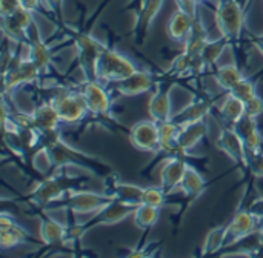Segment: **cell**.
Returning <instances> with one entry per match:
<instances>
[{
  "mask_svg": "<svg viewBox=\"0 0 263 258\" xmlns=\"http://www.w3.org/2000/svg\"><path fill=\"white\" fill-rule=\"evenodd\" d=\"M194 20L196 18H193L190 14H186L185 11L177 8V11L170 17L168 25H166L168 37L176 42H185L193 29Z\"/></svg>",
  "mask_w": 263,
  "mask_h": 258,
  "instance_id": "cell-20",
  "label": "cell"
},
{
  "mask_svg": "<svg viewBox=\"0 0 263 258\" xmlns=\"http://www.w3.org/2000/svg\"><path fill=\"white\" fill-rule=\"evenodd\" d=\"M197 2H205V0H197Z\"/></svg>",
  "mask_w": 263,
  "mask_h": 258,
  "instance_id": "cell-42",
  "label": "cell"
},
{
  "mask_svg": "<svg viewBox=\"0 0 263 258\" xmlns=\"http://www.w3.org/2000/svg\"><path fill=\"white\" fill-rule=\"evenodd\" d=\"M29 58L39 69L40 75L46 74L51 66V49L42 38H31L29 40Z\"/></svg>",
  "mask_w": 263,
  "mask_h": 258,
  "instance_id": "cell-24",
  "label": "cell"
},
{
  "mask_svg": "<svg viewBox=\"0 0 263 258\" xmlns=\"http://www.w3.org/2000/svg\"><path fill=\"white\" fill-rule=\"evenodd\" d=\"M20 6H22L20 0H0L2 17H9V15H12Z\"/></svg>",
  "mask_w": 263,
  "mask_h": 258,
  "instance_id": "cell-38",
  "label": "cell"
},
{
  "mask_svg": "<svg viewBox=\"0 0 263 258\" xmlns=\"http://www.w3.org/2000/svg\"><path fill=\"white\" fill-rule=\"evenodd\" d=\"M156 86V78L153 74L146 72V71H136L134 74H131L129 77L117 82V83H112L111 88L119 92L120 95H140L143 92H148V91H153Z\"/></svg>",
  "mask_w": 263,
  "mask_h": 258,
  "instance_id": "cell-11",
  "label": "cell"
},
{
  "mask_svg": "<svg viewBox=\"0 0 263 258\" xmlns=\"http://www.w3.org/2000/svg\"><path fill=\"white\" fill-rule=\"evenodd\" d=\"M162 2L163 0H146V3L143 5V11L140 14V18H139V28H143L146 31V28L151 25V22L157 15V11L162 8Z\"/></svg>",
  "mask_w": 263,
  "mask_h": 258,
  "instance_id": "cell-33",
  "label": "cell"
},
{
  "mask_svg": "<svg viewBox=\"0 0 263 258\" xmlns=\"http://www.w3.org/2000/svg\"><path fill=\"white\" fill-rule=\"evenodd\" d=\"M105 48H106V45H103L100 40H97L91 34L83 32L76 37V49H77L79 65H80L86 80H96L97 62Z\"/></svg>",
  "mask_w": 263,
  "mask_h": 258,
  "instance_id": "cell-5",
  "label": "cell"
},
{
  "mask_svg": "<svg viewBox=\"0 0 263 258\" xmlns=\"http://www.w3.org/2000/svg\"><path fill=\"white\" fill-rule=\"evenodd\" d=\"M227 45H228V42L223 37H220L219 40H208L200 52V57L205 62V65L208 66V65L216 63L219 60V57L222 55Z\"/></svg>",
  "mask_w": 263,
  "mask_h": 258,
  "instance_id": "cell-31",
  "label": "cell"
},
{
  "mask_svg": "<svg viewBox=\"0 0 263 258\" xmlns=\"http://www.w3.org/2000/svg\"><path fill=\"white\" fill-rule=\"evenodd\" d=\"M205 134H206L205 120L182 126L179 140H177V154L186 152V151L193 149L194 146H197L202 142V138L205 137Z\"/></svg>",
  "mask_w": 263,
  "mask_h": 258,
  "instance_id": "cell-21",
  "label": "cell"
},
{
  "mask_svg": "<svg viewBox=\"0 0 263 258\" xmlns=\"http://www.w3.org/2000/svg\"><path fill=\"white\" fill-rule=\"evenodd\" d=\"M214 78H216L217 85H219L223 91L230 92L242 78H245V75H243V72L237 68V65L228 63V65H222V66L217 68V72H216Z\"/></svg>",
  "mask_w": 263,
  "mask_h": 258,
  "instance_id": "cell-26",
  "label": "cell"
},
{
  "mask_svg": "<svg viewBox=\"0 0 263 258\" xmlns=\"http://www.w3.org/2000/svg\"><path fill=\"white\" fill-rule=\"evenodd\" d=\"M133 206H128L125 203H120L117 200H112L109 205H106L102 211L97 214L91 215V219L86 223H82L83 231H88L96 226H109V225H117L123 220H126L129 215L134 214Z\"/></svg>",
  "mask_w": 263,
  "mask_h": 258,
  "instance_id": "cell-9",
  "label": "cell"
},
{
  "mask_svg": "<svg viewBox=\"0 0 263 258\" xmlns=\"http://www.w3.org/2000/svg\"><path fill=\"white\" fill-rule=\"evenodd\" d=\"M166 192L159 186V188H145L143 191V202L142 203H146V205H153V206H157V208H162L165 203H166Z\"/></svg>",
  "mask_w": 263,
  "mask_h": 258,
  "instance_id": "cell-34",
  "label": "cell"
},
{
  "mask_svg": "<svg viewBox=\"0 0 263 258\" xmlns=\"http://www.w3.org/2000/svg\"><path fill=\"white\" fill-rule=\"evenodd\" d=\"M20 3H22V6H25V8H28V9H31L34 12V11H37L40 8L42 0H20Z\"/></svg>",
  "mask_w": 263,
  "mask_h": 258,
  "instance_id": "cell-40",
  "label": "cell"
},
{
  "mask_svg": "<svg viewBox=\"0 0 263 258\" xmlns=\"http://www.w3.org/2000/svg\"><path fill=\"white\" fill-rule=\"evenodd\" d=\"M227 240V226H217L211 229L203 242L202 255H214L225 248Z\"/></svg>",
  "mask_w": 263,
  "mask_h": 258,
  "instance_id": "cell-29",
  "label": "cell"
},
{
  "mask_svg": "<svg viewBox=\"0 0 263 258\" xmlns=\"http://www.w3.org/2000/svg\"><path fill=\"white\" fill-rule=\"evenodd\" d=\"M112 199L105 194H97L92 191H74L71 189L68 195L60 202L65 209L74 215H94L109 205ZM59 205V203H57Z\"/></svg>",
  "mask_w": 263,
  "mask_h": 258,
  "instance_id": "cell-3",
  "label": "cell"
},
{
  "mask_svg": "<svg viewBox=\"0 0 263 258\" xmlns=\"http://www.w3.org/2000/svg\"><path fill=\"white\" fill-rule=\"evenodd\" d=\"M260 217L251 209H240L236 212L233 220L227 225V240H225V248L234 245L236 242L242 240L243 237L253 234L254 231L260 229ZM223 248V249H225Z\"/></svg>",
  "mask_w": 263,
  "mask_h": 258,
  "instance_id": "cell-8",
  "label": "cell"
},
{
  "mask_svg": "<svg viewBox=\"0 0 263 258\" xmlns=\"http://www.w3.org/2000/svg\"><path fill=\"white\" fill-rule=\"evenodd\" d=\"M32 11L31 9H28V8H25V6H20L11 17L18 23V26L28 34L29 32V28L32 26V23H34V17H32ZM28 37H29V34H28ZM29 40H31V37H29Z\"/></svg>",
  "mask_w": 263,
  "mask_h": 258,
  "instance_id": "cell-36",
  "label": "cell"
},
{
  "mask_svg": "<svg viewBox=\"0 0 263 258\" xmlns=\"http://www.w3.org/2000/svg\"><path fill=\"white\" fill-rule=\"evenodd\" d=\"M216 25L220 35L228 42H237L243 28V9L237 0H220L216 9Z\"/></svg>",
  "mask_w": 263,
  "mask_h": 258,
  "instance_id": "cell-2",
  "label": "cell"
},
{
  "mask_svg": "<svg viewBox=\"0 0 263 258\" xmlns=\"http://www.w3.org/2000/svg\"><path fill=\"white\" fill-rule=\"evenodd\" d=\"M247 169L257 178L263 177V149L247 155Z\"/></svg>",
  "mask_w": 263,
  "mask_h": 258,
  "instance_id": "cell-35",
  "label": "cell"
},
{
  "mask_svg": "<svg viewBox=\"0 0 263 258\" xmlns=\"http://www.w3.org/2000/svg\"><path fill=\"white\" fill-rule=\"evenodd\" d=\"M160 126V143H162V151H170L177 154V140L182 126L176 125L173 120L159 123Z\"/></svg>",
  "mask_w": 263,
  "mask_h": 258,
  "instance_id": "cell-28",
  "label": "cell"
},
{
  "mask_svg": "<svg viewBox=\"0 0 263 258\" xmlns=\"http://www.w3.org/2000/svg\"><path fill=\"white\" fill-rule=\"evenodd\" d=\"M31 114H32V120H34V128L39 131L55 129L62 123L57 108L51 100H46V102L37 105Z\"/></svg>",
  "mask_w": 263,
  "mask_h": 258,
  "instance_id": "cell-19",
  "label": "cell"
},
{
  "mask_svg": "<svg viewBox=\"0 0 263 258\" xmlns=\"http://www.w3.org/2000/svg\"><path fill=\"white\" fill-rule=\"evenodd\" d=\"M257 118H253L250 115H243L240 120H237L233 128L234 131L239 134V137L242 138L245 149H247V155L256 151L262 149V135L257 126Z\"/></svg>",
  "mask_w": 263,
  "mask_h": 258,
  "instance_id": "cell-14",
  "label": "cell"
},
{
  "mask_svg": "<svg viewBox=\"0 0 263 258\" xmlns=\"http://www.w3.org/2000/svg\"><path fill=\"white\" fill-rule=\"evenodd\" d=\"M186 166L188 163L179 155H174L163 165L160 171V188L166 194H171L176 188H179Z\"/></svg>",
  "mask_w": 263,
  "mask_h": 258,
  "instance_id": "cell-15",
  "label": "cell"
},
{
  "mask_svg": "<svg viewBox=\"0 0 263 258\" xmlns=\"http://www.w3.org/2000/svg\"><path fill=\"white\" fill-rule=\"evenodd\" d=\"M211 111V102L206 98H194L188 106H185L182 111L173 115V122L179 126H186L190 123H196L200 120H205L206 114Z\"/></svg>",
  "mask_w": 263,
  "mask_h": 258,
  "instance_id": "cell-16",
  "label": "cell"
},
{
  "mask_svg": "<svg viewBox=\"0 0 263 258\" xmlns=\"http://www.w3.org/2000/svg\"><path fill=\"white\" fill-rule=\"evenodd\" d=\"M143 191L145 188H140L137 185H129V183H120V185H112L106 194L120 203H125L128 206H139L143 202Z\"/></svg>",
  "mask_w": 263,
  "mask_h": 258,
  "instance_id": "cell-22",
  "label": "cell"
},
{
  "mask_svg": "<svg viewBox=\"0 0 263 258\" xmlns=\"http://www.w3.org/2000/svg\"><path fill=\"white\" fill-rule=\"evenodd\" d=\"M263 114V98L257 94L248 102H245V115H250L253 118H257Z\"/></svg>",
  "mask_w": 263,
  "mask_h": 258,
  "instance_id": "cell-37",
  "label": "cell"
},
{
  "mask_svg": "<svg viewBox=\"0 0 263 258\" xmlns=\"http://www.w3.org/2000/svg\"><path fill=\"white\" fill-rule=\"evenodd\" d=\"M179 188H180V191L183 192L185 197H188V199H197L206 189V180H205V177L194 166H191L188 163Z\"/></svg>",
  "mask_w": 263,
  "mask_h": 258,
  "instance_id": "cell-23",
  "label": "cell"
},
{
  "mask_svg": "<svg viewBox=\"0 0 263 258\" xmlns=\"http://www.w3.org/2000/svg\"><path fill=\"white\" fill-rule=\"evenodd\" d=\"M29 234L6 212L0 217V246L2 249L17 248L29 240Z\"/></svg>",
  "mask_w": 263,
  "mask_h": 258,
  "instance_id": "cell-13",
  "label": "cell"
},
{
  "mask_svg": "<svg viewBox=\"0 0 263 258\" xmlns=\"http://www.w3.org/2000/svg\"><path fill=\"white\" fill-rule=\"evenodd\" d=\"M217 146L234 163L247 168V149H245L242 138L239 137V134L234 131L233 126H227L220 131L219 138H217Z\"/></svg>",
  "mask_w": 263,
  "mask_h": 258,
  "instance_id": "cell-12",
  "label": "cell"
},
{
  "mask_svg": "<svg viewBox=\"0 0 263 258\" xmlns=\"http://www.w3.org/2000/svg\"><path fill=\"white\" fill-rule=\"evenodd\" d=\"M177 3V8L185 11L186 14H190L193 18H197V0H176Z\"/></svg>",
  "mask_w": 263,
  "mask_h": 258,
  "instance_id": "cell-39",
  "label": "cell"
},
{
  "mask_svg": "<svg viewBox=\"0 0 263 258\" xmlns=\"http://www.w3.org/2000/svg\"><path fill=\"white\" fill-rule=\"evenodd\" d=\"M136 71L139 69L133 58H129L126 54L116 51L114 48L106 46L99 57L97 68H96V78L105 85L108 83L112 85L129 77Z\"/></svg>",
  "mask_w": 263,
  "mask_h": 258,
  "instance_id": "cell-1",
  "label": "cell"
},
{
  "mask_svg": "<svg viewBox=\"0 0 263 258\" xmlns=\"http://www.w3.org/2000/svg\"><path fill=\"white\" fill-rule=\"evenodd\" d=\"M254 45H256V48L259 49V52L263 55V35L260 37H256L254 38Z\"/></svg>",
  "mask_w": 263,
  "mask_h": 258,
  "instance_id": "cell-41",
  "label": "cell"
},
{
  "mask_svg": "<svg viewBox=\"0 0 263 258\" xmlns=\"http://www.w3.org/2000/svg\"><path fill=\"white\" fill-rule=\"evenodd\" d=\"M129 142L139 151H145V152L162 151L159 123L154 122L153 118L136 123L129 131Z\"/></svg>",
  "mask_w": 263,
  "mask_h": 258,
  "instance_id": "cell-7",
  "label": "cell"
},
{
  "mask_svg": "<svg viewBox=\"0 0 263 258\" xmlns=\"http://www.w3.org/2000/svg\"><path fill=\"white\" fill-rule=\"evenodd\" d=\"M68 235V226L51 219L46 217L40 222V239L42 242L49 246H65V240Z\"/></svg>",
  "mask_w": 263,
  "mask_h": 258,
  "instance_id": "cell-18",
  "label": "cell"
},
{
  "mask_svg": "<svg viewBox=\"0 0 263 258\" xmlns=\"http://www.w3.org/2000/svg\"><path fill=\"white\" fill-rule=\"evenodd\" d=\"M149 117L157 123H165L173 118L171 112V97L166 89H156L148 102Z\"/></svg>",
  "mask_w": 263,
  "mask_h": 258,
  "instance_id": "cell-17",
  "label": "cell"
},
{
  "mask_svg": "<svg viewBox=\"0 0 263 258\" xmlns=\"http://www.w3.org/2000/svg\"><path fill=\"white\" fill-rule=\"evenodd\" d=\"M230 94L239 97L243 102H248L250 98H253L254 95H257V89H256V83L251 78H242L231 91Z\"/></svg>",
  "mask_w": 263,
  "mask_h": 258,
  "instance_id": "cell-32",
  "label": "cell"
},
{
  "mask_svg": "<svg viewBox=\"0 0 263 258\" xmlns=\"http://www.w3.org/2000/svg\"><path fill=\"white\" fill-rule=\"evenodd\" d=\"M51 102L55 105L62 123H77L89 112L82 91L72 92L62 89V92H57Z\"/></svg>",
  "mask_w": 263,
  "mask_h": 258,
  "instance_id": "cell-4",
  "label": "cell"
},
{
  "mask_svg": "<svg viewBox=\"0 0 263 258\" xmlns=\"http://www.w3.org/2000/svg\"><path fill=\"white\" fill-rule=\"evenodd\" d=\"M133 217H134V223H136V226H137L139 229L148 231V229H151L153 226H156V223L159 222L160 208L153 206V205L142 203V205L136 206Z\"/></svg>",
  "mask_w": 263,
  "mask_h": 258,
  "instance_id": "cell-27",
  "label": "cell"
},
{
  "mask_svg": "<svg viewBox=\"0 0 263 258\" xmlns=\"http://www.w3.org/2000/svg\"><path fill=\"white\" fill-rule=\"evenodd\" d=\"M69 191L71 188L65 183V180L60 175L54 174L51 177H46L34 188V191L29 195V200L32 205L40 208L52 206L60 203L68 195Z\"/></svg>",
  "mask_w": 263,
  "mask_h": 258,
  "instance_id": "cell-6",
  "label": "cell"
},
{
  "mask_svg": "<svg viewBox=\"0 0 263 258\" xmlns=\"http://www.w3.org/2000/svg\"><path fill=\"white\" fill-rule=\"evenodd\" d=\"M32 168L40 174V175H49L52 169H55V165L52 162V157L48 151L46 146H40L35 149L32 158H31Z\"/></svg>",
  "mask_w": 263,
  "mask_h": 258,
  "instance_id": "cell-30",
  "label": "cell"
},
{
  "mask_svg": "<svg viewBox=\"0 0 263 258\" xmlns=\"http://www.w3.org/2000/svg\"><path fill=\"white\" fill-rule=\"evenodd\" d=\"M219 112L222 115V118L233 126L237 120H240L245 115V102L240 100L239 97L227 92V97L222 103V106L219 108Z\"/></svg>",
  "mask_w": 263,
  "mask_h": 258,
  "instance_id": "cell-25",
  "label": "cell"
},
{
  "mask_svg": "<svg viewBox=\"0 0 263 258\" xmlns=\"http://www.w3.org/2000/svg\"><path fill=\"white\" fill-rule=\"evenodd\" d=\"M82 94L86 100L88 109L94 115H106L111 109V98L100 80H86L82 85Z\"/></svg>",
  "mask_w": 263,
  "mask_h": 258,
  "instance_id": "cell-10",
  "label": "cell"
}]
</instances>
